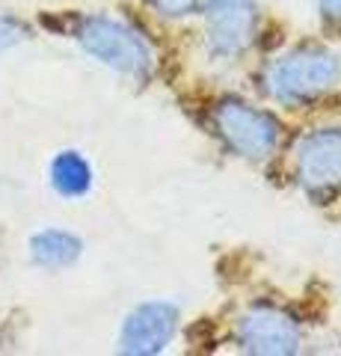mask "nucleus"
Wrapping results in <instances>:
<instances>
[{"label":"nucleus","mask_w":341,"mask_h":356,"mask_svg":"<svg viewBox=\"0 0 341 356\" xmlns=\"http://www.w3.org/2000/svg\"><path fill=\"white\" fill-rule=\"evenodd\" d=\"M341 86V48L324 42L300 44L270 63L264 89L285 107H303Z\"/></svg>","instance_id":"nucleus-1"},{"label":"nucleus","mask_w":341,"mask_h":356,"mask_svg":"<svg viewBox=\"0 0 341 356\" xmlns=\"http://www.w3.org/2000/svg\"><path fill=\"white\" fill-rule=\"evenodd\" d=\"M74 39L92 60L125 77H134V81H146L155 69L149 42L119 18L83 15L74 24Z\"/></svg>","instance_id":"nucleus-2"},{"label":"nucleus","mask_w":341,"mask_h":356,"mask_svg":"<svg viewBox=\"0 0 341 356\" xmlns=\"http://www.w3.org/2000/svg\"><path fill=\"white\" fill-rule=\"evenodd\" d=\"M211 128L219 143L244 161H267L282 137L276 116L240 98H223L211 107Z\"/></svg>","instance_id":"nucleus-3"},{"label":"nucleus","mask_w":341,"mask_h":356,"mask_svg":"<svg viewBox=\"0 0 341 356\" xmlns=\"http://www.w3.org/2000/svg\"><path fill=\"white\" fill-rule=\"evenodd\" d=\"M294 178L317 202L341 193V128H315L297 140Z\"/></svg>","instance_id":"nucleus-4"},{"label":"nucleus","mask_w":341,"mask_h":356,"mask_svg":"<svg viewBox=\"0 0 341 356\" xmlns=\"http://www.w3.org/2000/svg\"><path fill=\"white\" fill-rule=\"evenodd\" d=\"M205 44L214 60L235 63L252 48L258 30L256 0H205Z\"/></svg>","instance_id":"nucleus-5"},{"label":"nucleus","mask_w":341,"mask_h":356,"mask_svg":"<svg viewBox=\"0 0 341 356\" xmlns=\"http://www.w3.org/2000/svg\"><path fill=\"white\" fill-rule=\"evenodd\" d=\"M235 341L244 353L291 356L300 350L303 330L291 312H285L279 306H252L238 321Z\"/></svg>","instance_id":"nucleus-6"},{"label":"nucleus","mask_w":341,"mask_h":356,"mask_svg":"<svg viewBox=\"0 0 341 356\" xmlns=\"http://www.w3.org/2000/svg\"><path fill=\"white\" fill-rule=\"evenodd\" d=\"M175 330H178V306L169 300H149L125 318L119 332V350L131 356L163 353L175 339Z\"/></svg>","instance_id":"nucleus-7"},{"label":"nucleus","mask_w":341,"mask_h":356,"mask_svg":"<svg viewBox=\"0 0 341 356\" xmlns=\"http://www.w3.org/2000/svg\"><path fill=\"white\" fill-rule=\"evenodd\" d=\"M83 241L65 229H42L30 238V259L45 270H63L81 259Z\"/></svg>","instance_id":"nucleus-8"},{"label":"nucleus","mask_w":341,"mask_h":356,"mask_svg":"<svg viewBox=\"0 0 341 356\" xmlns=\"http://www.w3.org/2000/svg\"><path fill=\"white\" fill-rule=\"evenodd\" d=\"M51 187L63 199H81L92 191V166L78 149H63L51 161Z\"/></svg>","instance_id":"nucleus-9"},{"label":"nucleus","mask_w":341,"mask_h":356,"mask_svg":"<svg viewBox=\"0 0 341 356\" xmlns=\"http://www.w3.org/2000/svg\"><path fill=\"white\" fill-rule=\"evenodd\" d=\"M30 36V30L24 21H18L15 15H0V54L13 51L15 44H21Z\"/></svg>","instance_id":"nucleus-10"},{"label":"nucleus","mask_w":341,"mask_h":356,"mask_svg":"<svg viewBox=\"0 0 341 356\" xmlns=\"http://www.w3.org/2000/svg\"><path fill=\"white\" fill-rule=\"evenodd\" d=\"M202 3L205 0H149V6L167 18H187V15L199 13Z\"/></svg>","instance_id":"nucleus-11"},{"label":"nucleus","mask_w":341,"mask_h":356,"mask_svg":"<svg viewBox=\"0 0 341 356\" xmlns=\"http://www.w3.org/2000/svg\"><path fill=\"white\" fill-rule=\"evenodd\" d=\"M335 3H341V0H335Z\"/></svg>","instance_id":"nucleus-12"}]
</instances>
